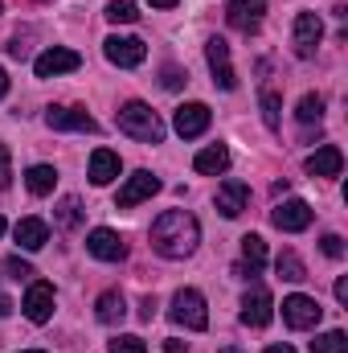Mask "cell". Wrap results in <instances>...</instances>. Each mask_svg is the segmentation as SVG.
Returning <instances> with one entry per match:
<instances>
[{"instance_id":"cell-1","label":"cell","mask_w":348,"mask_h":353,"mask_svg":"<svg viewBox=\"0 0 348 353\" xmlns=\"http://www.w3.org/2000/svg\"><path fill=\"white\" fill-rule=\"evenodd\" d=\"M201 243V222L188 210H164L152 222V251L164 259H188Z\"/></svg>"},{"instance_id":"cell-2","label":"cell","mask_w":348,"mask_h":353,"mask_svg":"<svg viewBox=\"0 0 348 353\" xmlns=\"http://www.w3.org/2000/svg\"><path fill=\"white\" fill-rule=\"evenodd\" d=\"M115 123H119L123 136H131V140H140V144H160V140H164V119H160L148 103H140V99L123 103L119 115H115Z\"/></svg>"},{"instance_id":"cell-3","label":"cell","mask_w":348,"mask_h":353,"mask_svg":"<svg viewBox=\"0 0 348 353\" xmlns=\"http://www.w3.org/2000/svg\"><path fill=\"white\" fill-rule=\"evenodd\" d=\"M168 316H173V325L188 329V333L209 329V308H205V296H201L197 288H180V292H176L173 304H168Z\"/></svg>"},{"instance_id":"cell-4","label":"cell","mask_w":348,"mask_h":353,"mask_svg":"<svg viewBox=\"0 0 348 353\" xmlns=\"http://www.w3.org/2000/svg\"><path fill=\"white\" fill-rule=\"evenodd\" d=\"M102 54H107L111 66L131 70V66H140V62L148 58V46H144L140 37H119V33H111V37L102 41Z\"/></svg>"},{"instance_id":"cell-5","label":"cell","mask_w":348,"mask_h":353,"mask_svg":"<svg viewBox=\"0 0 348 353\" xmlns=\"http://www.w3.org/2000/svg\"><path fill=\"white\" fill-rule=\"evenodd\" d=\"M152 193H160V176L148 173V169H140V173H131L123 185H119V193H115V210H131V205L148 201Z\"/></svg>"},{"instance_id":"cell-6","label":"cell","mask_w":348,"mask_h":353,"mask_svg":"<svg viewBox=\"0 0 348 353\" xmlns=\"http://www.w3.org/2000/svg\"><path fill=\"white\" fill-rule=\"evenodd\" d=\"M320 316H324L320 300H312V296H303V292H295V296L283 300V321H287V329H316Z\"/></svg>"},{"instance_id":"cell-7","label":"cell","mask_w":348,"mask_h":353,"mask_svg":"<svg viewBox=\"0 0 348 353\" xmlns=\"http://www.w3.org/2000/svg\"><path fill=\"white\" fill-rule=\"evenodd\" d=\"M312 205L303 201V197H287V201H279L274 205V214H270V222L279 226V230H287V234H299V230H307L312 226Z\"/></svg>"},{"instance_id":"cell-8","label":"cell","mask_w":348,"mask_h":353,"mask_svg":"<svg viewBox=\"0 0 348 353\" xmlns=\"http://www.w3.org/2000/svg\"><path fill=\"white\" fill-rule=\"evenodd\" d=\"M209 123H213V111H209L205 103H184V107H176V115H173L176 136H184V140L205 136V132H209Z\"/></svg>"},{"instance_id":"cell-9","label":"cell","mask_w":348,"mask_h":353,"mask_svg":"<svg viewBox=\"0 0 348 353\" xmlns=\"http://www.w3.org/2000/svg\"><path fill=\"white\" fill-rule=\"evenodd\" d=\"M270 316H274V300H270V292H266L262 283H250L246 296H242V325L262 329V325H270Z\"/></svg>"},{"instance_id":"cell-10","label":"cell","mask_w":348,"mask_h":353,"mask_svg":"<svg viewBox=\"0 0 348 353\" xmlns=\"http://www.w3.org/2000/svg\"><path fill=\"white\" fill-rule=\"evenodd\" d=\"M78 66H83V58H78L74 50H66V46H54V50L37 54V62H33V74H37V79H58V74H70V70H78Z\"/></svg>"},{"instance_id":"cell-11","label":"cell","mask_w":348,"mask_h":353,"mask_svg":"<svg viewBox=\"0 0 348 353\" xmlns=\"http://www.w3.org/2000/svg\"><path fill=\"white\" fill-rule=\"evenodd\" d=\"M205 62H209L213 83H217L221 90L238 87V74H234V66H230V46H226L221 37H209V41H205Z\"/></svg>"},{"instance_id":"cell-12","label":"cell","mask_w":348,"mask_h":353,"mask_svg":"<svg viewBox=\"0 0 348 353\" xmlns=\"http://www.w3.org/2000/svg\"><path fill=\"white\" fill-rule=\"evenodd\" d=\"M21 312H25L33 325H45V321L54 316V288H50L45 279H33L29 292H25V300H21Z\"/></svg>"},{"instance_id":"cell-13","label":"cell","mask_w":348,"mask_h":353,"mask_svg":"<svg viewBox=\"0 0 348 353\" xmlns=\"http://www.w3.org/2000/svg\"><path fill=\"white\" fill-rule=\"evenodd\" d=\"M45 123L54 128V132H98V119L94 115H87L83 107H50L45 111Z\"/></svg>"},{"instance_id":"cell-14","label":"cell","mask_w":348,"mask_h":353,"mask_svg":"<svg viewBox=\"0 0 348 353\" xmlns=\"http://www.w3.org/2000/svg\"><path fill=\"white\" fill-rule=\"evenodd\" d=\"M87 251L94 259H102V263H119V259L127 255V243H123V234H115L111 226H98V230L87 234Z\"/></svg>"},{"instance_id":"cell-15","label":"cell","mask_w":348,"mask_h":353,"mask_svg":"<svg viewBox=\"0 0 348 353\" xmlns=\"http://www.w3.org/2000/svg\"><path fill=\"white\" fill-rule=\"evenodd\" d=\"M246 205H250V185L238 181V176H226V181L217 185V210H221L226 218H242Z\"/></svg>"},{"instance_id":"cell-16","label":"cell","mask_w":348,"mask_h":353,"mask_svg":"<svg viewBox=\"0 0 348 353\" xmlns=\"http://www.w3.org/2000/svg\"><path fill=\"white\" fill-rule=\"evenodd\" d=\"M291 33H295V54H299V58H312L316 46H320V37H324V21H320V12H299Z\"/></svg>"},{"instance_id":"cell-17","label":"cell","mask_w":348,"mask_h":353,"mask_svg":"<svg viewBox=\"0 0 348 353\" xmlns=\"http://www.w3.org/2000/svg\"><path fill=\"white\" fill-rule=\"evenodd\" d=\"M262 12H266V0H230V8H226L230 25L242 29V33H259Z\"/></svg>"},{"instance_id":"cell-18","label":"cell","mask_w":348,"mask_h":353,"mask_svg":"<svg viewBox=\"0 0 348 353\" xmlns=\"http://www.w3.org/2000/svg\"><path fill=\"white\" fill-rule=\"evenodd\" d=\"M12 239H17L21 251H41V247L50 243V226H45L41 218H21V222L12 226Z\"/></svg>"},{"instance_id":"cell-19","label":"cell","mask_w":348,"mask_h":353,"mask_svg":"<svg viewBox=\"0 0 348 353\" xmlns=\"http://www.w3.org/2000/svg\"><path fill=\"white\" fill-rule=\"evenodd\" d=\"M340 169H345V152L336 144H324V148H316L307 157V173L312 176H340Z\"/></svg>"},{"instance_id":"cell-20","label":"cell","mask_w":348,"mask_h":353,"mask_svg":"<svg viewBox=\"0 0 348 353\" xmlns=\"http://www.w3.org/2000/svg\"><path fill=\"white\" fill-rule=\"evenodd\" d=\"M119 152H111V148H94L90 152V181L94 185H111L115 176H119Z\"/></svg>"},{"instance_id":"cell-21","label":"cell","mask_w":348,"mask_h":353,"mask_svg":"<svg viewBox=\"0 0 348 353\" xmlns=\"http://www.w3.org/2000/svg\"><path fill=\"white\" fill-rule=\"evenodd\" d=\"M193 169L205 176H217L230 169V148L226 144H209V148H201L197 157H193Z\"/></svg>"},{"instance_id":"cell-22","label":"cell","mask_w":348,"mask_h":353,"mask_svg":"<svg viewBox=\"0 0 348 353\" xmlns=\"http://www.w3.org/2000/svg\"><path fill=\"white\" fill-rule=\"evenodd\" d=\"M94 316H98L102 325H119V321L127 316V304H123V292H102V296L94 300Z\"/></svg>"},{"instance_id":"cell-23","label":"cell","mask_w":348,"mask_h":353,"mask_svg":"<svg viewBox=\"0 0 348 353\" xmlns=\"http://www.w3.org/2000/svg\"><path fill=\"white\" fill-rule=\"evenodd\" d=\"M25 185H29L33 197H50L54 185H58V169H54V165H33V169L25 173Z\"/></svg>"},{"instance_id":"cell-24","label":"cell","mask_w":348,"mask_h":353,"mask_svg":"<svg viewBox=\"0 0 348 353\" xmlns=\"http://www.w3.org/2000/svg\"><path fill=\"white\" fill-rule=\"evenodd\" d=\"M274 271H279L287 283H303V279H307V267H303V259H299L295 251H283V255L274 259Z\"/></svg>"},{"instance_id":"cell-25","label":"cell","mask_w":348,"mask_h":353,"mask_svg":"<svg viewBox=\"0 0 348 353\" xmlns=\"http://www.w3.org/2000/svg\"><path fill=\"white\" fill-rule=\"evenodd\" d=\"M242 259H246V267L259 275L262 271V263H266V243H262L259 234H246L242 239Z\"/></svg>"},{"instance_id":"cell-26","label":"cell","mask_w":348,"mask_h":353,"mask_svg":"<svg viewBox=\"0 0 348 353\" xmlns=\"http://www.w3.org/2000/svg\"><path fill=\"white\" fill-rule=\"evenodd\" d=\"M295 119H299L303 128H307V123H320V119H324V99H320V94H303L299 107H295Z\"/></svg>"},{"instance_id":"cell-27","label":"cell","mask_w":348,"mask_h":353,"mask_svg":"<svg viewBox=\"0 0 348 353\" xmlns=\"http://www.w3.org/2000/svg\"><path fill=\"white\" fill-rule=\"evenodd\" d=\"M107 21L111 25H131V21H140V4L135 0H111L107 4Z\"/></svg>"},{"instance_id":"cell-28","label":"cell","mask_w":348,"mask_h":353,"mask_svg":"<svg viewBox=\"0 0 348 353\" xmlns=\"http://www.w3.org/2000/svg\"><path fill=\"white\" fill-rule=\"evenodd\" d=\"M312 353H348V337L340 329H328V333H320L312 341Z\"/></svg>"},{"instance_id":"cell-29","label":"cell","mask_w":348,"mask_h":353,"mask_svg":"<svg viewBox=\"0 0 348 353\" xmlns=\"http://www.w3.org/2000/svg\"><path fill=\"white\" fill-rule=\"evenodd\" d=\"M259 103H262V123H266L270 132H279V111H283V99H279V90H262Z\"/></svg>"},{"instance_id":"cell-30","label":"cell","mask_w":348,"mask_h":353,"mask_svg":"<svg viewBox=\"0 0 348 353\" xmlns=\"http://www.w3.org/2000/svg\"><path fill=\"white\" fill-rule=\"evenodd\" d=\"M83 222V205H78V197H62V205H58V226L62 230H74Z\"/></svg>"},{"instance_id":"cell-31","label":"cell","mask_w":348,"mask_h":353,"mask_svg":"<svg viewBox=\"0 0 348 353\" xmlns=\"http://www.w3.org/2000/svg\"><path fill=\"white\" fill-rule=\"evenodd\" d=\"M107 350L111 353H148V345H144V337H115V341H107Z\"/></svg>"},{"instance_id":"cell-32","label":"cell","mask_w":348,"mask_h":353,"mask_svg":"<svg viewBox=\"0 0 348 353\" xmlns=\"http://www.w3.org/2000/svg\"><path fill=\"white\" fill-rule=\"evenodd\" d=\"M160 83H164V90H180L184 83H188V74H184L180 66H173V62H168V66L160 70Z\"/></svg>"},{"instance_id":"cell-33","label":"cell","mask_w":348,"mask_h":353,"mask_svg":"<svg viewBox=\"0 0 348 353\" xmlns=\"http://www.w3.org/2000/svg\"><path fill=\"white\" fill-rule=\"evenodd\" d=\"M320 247H324V255H328V259H345V239H340V234H324V239H320Z\"/></svg>"},{"instance_id":"cell-34","label":"cell","mask_w":348,"mask_h":353,"mask_svg":"<svg viewBox=\"0 0 348 353\" xmlns=\"http://www.w3.org/2000/svg\"><path fill=\"white\" fill-rule=\"evenodd\" d=\"M4 267H8V275H12V279H33V275H37V271H33V267L25 263L21 255H12V259H4Z\"/></svg>"},{"instance_id":"cell-35","label":"cell","mask_w":348,"mask_h":353,"mask_svg":"<svg viewBox=\"0 0 348 353\" xmlns=\"http://www.w3.org/2000/svg\"><path fill=\"white\" fill-rule=\"evenodd\" d=\"M8 181H12V161H8V148L0 144V189H8Z\"/></svg>"},{"instance_id":"cell-36","label":"cell","mask_w":348,"mask_h":353,"mask_svg":"<svg viewBox=\"0 0 348 353\" xmlns=\"http://www.w3.org/2000/svg\"><path fill=\"white\" fill-rule=\"evenodd\" d=\"M140 316H144V321H152V316H156V296H144V304H140Z\"/></svg>"},{"instance_id":"cell-37","label":"cell","mask_w":348,"mask_h":353,"mask_svg":"<svg viewBox=\"0 0 348 353\" xmlns=\"http://www.w3.org/2000/svg\"><path fill=\"white\" fill-rule=\"evenodd\" d=\"M164 353H188V345L176 341V337H168V341H164Z\"/></svg>"},{"instance_id":"cell-38","label":"cell","mask_w":348,"mask_h":353,"mask_svg":"<svg viewBox=\"0 0 348 353\" xmlns=\"http://www.w3.org/2000/svg\"><path fill=\"white\" fill-rule=\"evenodd\" d=\"M336 300L348 304V279H336Z\"/></svg>"},{"instance_id":"cell-39","label":"cell","mask_w":348,"mask_h":353,"mask_svg":"<svg viewBox=\"0 0 348 353\" xmlns=\"http://www.w3.org/2000/svg\"><path fill=\"white\" fill-rule=\"evenodd\" d=\"M8 312H12V300H8V296L0 292V316H8Z\"/></svg>"},{"instance_id":"cell-40","label":"cell","mask_w":348,"mask_h":353,"mask_svg":"<svg viewBox=\"0 0 348 353\" xmlns=\"http://www.w3.org/2000/svg\"><path fill=\"white\" fill-rule=\"evenodd\" d=\"M266 353H295V350H291V345L283 341V345H266Z\"/></svg>"},{"instance_id":"cell-41","label":"cell","mask_w":348,"mask_h":353,"mask_svg":"<svg viewBox=\"0 0 348 353\" xmlns=\"http://www.w3.org/2000/svg\"><path fill=\"white\" fill-rule=\"evenodd\" d=\"M152 8H173V4H180V0H148Z\"/></svg>"},{"instance_id":"cell-42","label":"cell","mask_w":348,"mask_h":353,"mask_svg":"<svg viewBox=\"0 0 348 353\" xmlns=\"http://www.w3.org/2000/svg\"><path fill=\"white\" fill-rule=\"evenodd\" d=\"M8 94V74H4V66H0V99Z\"/></svg>"},{"instance_id":"cell-43","label":"cell","mask_w":348,"mask_h":353,"mask_svg":"<svg viewBox=\"0 0 348 353\" xmlns=\"http://www.w3.org/2000/svg\"><path fill=\"white\" fill-rule=\"evenodd\" d=\"M217 353H242V350H234V345H226V350H217Z\"/></svg>"},{"instance_id":"cell-44","label":"cell","mask_w":348,"mask_h":353,"mask_svg":"<svg viewBox=\"0 0 348 353\" xmlns=\"http://www.w3.org/2000/svg\"><path fill=\"white\" fill-rule=\"evenodd\" d=\"M21 353H45V350H21Z\"/></svg>"},{"instance_id":"cell-45","label":"cell","mask_w":348,"mask_h":353,"mask_svg":"<svg viewBox=\"0 0 348 353\" xmlns=\"http://www.w3.org/2000/svg\"><path fill=\"white\" fill-rule=\"evenodd\" d=\"M0 234H4V218H0Z\"/></svg>"}]
</instances>
